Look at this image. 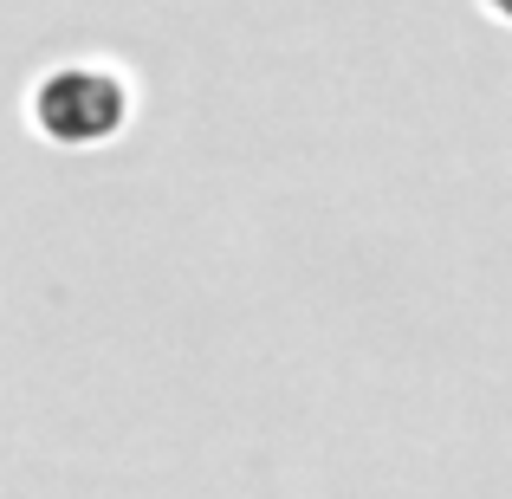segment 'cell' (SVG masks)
I'll list each match as a JSON object with an SVG mask.
<instances>
[{
  "instance_id": "cell-1",
  "label": "cell",
  "mask_w": 512,
  "mask_h": 499,
  "mask_svg": "<svg viewBox=\"0 0 512 499\" xmlns=\"http://www.w3.org/2000/svg\"><path fill=\"white\" fill-rule=\"evenodd\" d=\"M39 111V130L52 137H111L124 124V85L111 72H91V65H65L59 78H46L33 98Z\"/></svg>"
}]
</instances>
